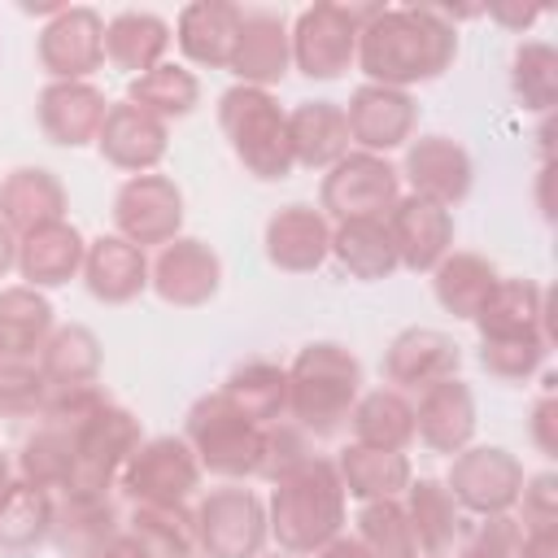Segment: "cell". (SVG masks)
Masks as SVG:
<instances>
[{"instance_id":"cell-1","label":"cell","mask_w":558,"mask_h":558,"mask_svg":"<svg viewBox=\"0 0 558 558\" xmlns=\"http://www.w3.org/2000/svg\"><path fill=\"white\" fill-rule=\"evenodd\" d=\"M458 57V26L440 17L436 4L379 9L357 31V65L366 83L379 87H414L440 78Z\"/></svg>"},{"instance_id":"cell-2","label":"cell","mask_w":558,"mask_h":558,"mask_svg":"<svg viewBox=\"0 0 558 558\" xmlns=\"http://www.w3.org/2000/svg\"><path fill=\"white\" fill-rule=\"evenodd\" d=\"M344 501L349 497L336 475V462L310 453L296 471L275 480L270 506H266V532L292 558L318 554L331 536L344 532Z\"/></svg>"},{"instance_id":"cell-3","label":"cell","mask_w":558,"mask_h":558,"mask_svg":"<svg viewBox=\"0 0 558 558\" xmlns=\"http://www.w3.org/2000/svg\"><path fill=\"white\" fill-rule=\"evenodd\" d=\"M362 397V362L336 344V340H314L305 344L292 366H288V418L305 436H336L353 405Z\"/></svg>"},{"instance_id":"cell-4","label":"cell","mask_w":558,"mask_h":558,"mask_svg":"<svg viewBox=\"0 0 558 558\" xmlns=\"http://www.w3.org/2000/svg\"><path fill=\"white\" fill-rule=\"evenodd\" d=\"M218 126L235 153V161L262 179V183H279L292 174V140H288V113L279 109V100L262 87H227L218 96Z\"/></svg>"},{"instance_id":"cell-5","label":"cell","mask_w":558,"mask_h":558,"mask_svg":"<svg viewBox=\"0 0 558 558\" xmlns=\"http://www.w3.org/2000/svg\"><path fill=\"white\" fill-rule=\"evenodd\" d=\"M183 440L192 445L201 471L222 475V480H248L262 466L266 427L248 423L222 392H205L192 401L183 418Z\"/></svg>"},{"instance_id":"cell-6","label":"cell","mask_w":558,"mask_h":558,"mask_svg":"<svg viewBox=\"0 0 558 558\" xmlns=\"http://www.w3.org/2000/svg\"><path fill=\"white\" fill-rule=\"evenodd\" d=\"M379 13V4H310L296 13L288 39H292V65L305 78H340L357 61V31Z\"/></svg>"},{"instance_id":"cell-7","label":"cell","mask_w":558,"mask_h":558,"mask_svg":"<svg viewBox=\"0 0 558 558\" xmlns=\"http://www.w3.org/2000/svg\"><path fill=\"white\" fill-rule=\"evenodd\" d=\"M144 432H140V418L122 405H105L96 410L83 427H78V440H74V471H70V484L61 493H78V497H109V488L118 484L126 458L140 449Z\"/></svg>"},{"instance_id":"cell-8","label":"cell","mask_w":558,"mask_h":558,"mask_svg":"<svg viewBox=\"0 0 558 558\" xmlns=\"http://www.w3.org/2000/svg\"><path fill=\"white\" fill-rule=\"evenodd\" d=\"M401 201V174L375 153H344L336 166H327L318 183V209L323 218L353 222V218H388V209Z\"/></svg>"},{"instance_id":"cell-9","label":"cell","mask_w":558,"mask_h":558,"mask_svg":"<svg viewBox=\"0 0 558 558\" xmlns=\"http://www.w3.org/2000/svg\"><path fill=\"white\" fill-rule=\"evenodd\" d=\"M192 523H196V549H205V558H257L270 536L266 506L244 484L209 488L192 510Z\"/></svg>"},{"instance_id":"cell-10","label":"cell","mask_w":558,"mask_h":558,"mask_svg":"<svg viewBox=\"0 0 558 558\" xmlns=\"http://www.w3.org/2000/svg\"><path fill=\"white\" fill-rule=\"evenodd\" d=\"M523 462L501 449V445H466L462 453H453L445 488L449 497L471 510V514H510L523 488Z\"/></svg>"},{"instance_id":"cell-11","label":"cell","mask_w":558,"mask_h":558,"mask_svg":"<svg viewBox=\"0 0 558 558\" xmlns=\"http://www.w3.org/2000/svg\"><path fill=\"white\" fill-rule=\"evenodd\" d=\"M118 484L131 501L183 506L201 484V462L183 436H153L140 440V449L126 458Z\"/></svg>"},{"instance_id":"cell-12","label":"cell","mask_w":558,"mask_h":558,"mask_svg":"<svg viewBox=\"0 0 558 558\" xmlns=\"http://www.w3.org/2000/svg\"><path fill=\"white\" fill-rule=\"evenodd\" d=\"M35 57L52 83H87L105 65V17L92 4H65L44 22Z\"/></svg>"},{"instance_id":"cell-13","label":"cell","mask_w":558,"mask_h":558,"mask_svg":"<svg viewBox=\"0 0 558 558\" xmlns=\"http://www.w3.org/2000/svg\"><path fill=\"white\" fill-rule=\"evenodd\" d=\"M113 235L131 240L135 248L170 244L183 227V192L170 174H131L113 196Z\"/></svg>"},{"instance_id":"cell-14","label":"cell","mask_w":558,"mask_h":558,"mask_svg":"<svg viewBox=\"0 0 558 558\" xmlns=\"http://www.w3.org/2000/svg\"><path fill=\"white\" fill-rule=\"evenodd\" d=\"M148 288L166 305L196 310V305H205L222 288V262H218V253L205 240L174 235L170 244L157 248V257L148 266Z\"/></svg>"},{"instance_id":"cell-15","label":"cell","mask_w":558,"mask_h":558,"mask_svg":"<svg viewBox=\"0 0 558 558\" xmlns=\"http://www.w3.org/2000/svg\"><path fill=\"white\" fill-rule=\"evenodd\" d=\"M388 240H392V253H397V266L405 270H436V262L445 253H453V214L427 196H414L405 192L388 218Z\"/></svg>"},{"instance_id":"cell-16","label":"cell","mask_w":558,"mask_h":558,"mask_svg":"<svg viewBox=\"0 0 558 558\" xmlns=\"http://www.w3.org/2000/svg\"><path fill=\"white\" fill-rule=\"evenodd\" d=\"M344 109V122H349V140L362 148V153H375L384 157L388 148H401L410 135H414V122H418V105L410 92H397V87H379V83H362Z\"/></svg>"},{"instance_id":"cell-17","label":"cell","mask_w":558,"mask_h":558,"mask_svg":"<svg viewBox=\"0 0 558 558\" xmlns=\"http://www.w3.org/2000/svg\"><path fill=\"white\" fill-rule=\"evenodd\" d=\"M458 366H462L458 340L436 327H405L384 349V379L397 392H423L427 384L458 375Z\"/></svg>"},{"instance_id":"cell-18","label":"cell","mask_w":558,"mask_h":558,"mask_svg":"<svg viewBox=\"0 0 558 558\" xmlns=\"http://www.w3.org/2000/svg\"><path fill=\"white\" fill-rule=\"evenodd\" d=\"M397 174L410 179L414 196H427V201H436L445 209H453L471 192V179H475L471 153L458 140H449V135H418V140H410L405 161H401Z\"/></svg>"},{"instance_id":"cell-19","label":"cell","mask_w":558,"mask_h":558,"mask_svg":"<svg viewBox=\"0 0 558 558\" xmlns=\"http://www.w3.org/2000/svg\"><path fill=\"white\" fill-rule=\"evenodd\" d=\"M227 70L244 87H262V92L283 83V74L292 70V39H288L283 13H275V9H244L240 44H235V57H231Z\"/></svg>"},{"instance_id":"cell-20","label":"cell","mask_w":558,"mask_h":558,"mask_svg":"<svg viewBox=\"0 0 558 558\" xmlns=\"http://www.w3.org/2000/svg\"><path fill=\"white\" fill-rule=\"evenodd\" d=\"M96 148L109 166H118L126 174H148L153 166H161V157L170 148V126L161 118L144 113L140 105L122 100V105H109Z\"/></svg>"},{"instance_id":"cell-21","label":"cell","mask_w":558,"mask_h":558,"mask_svg":"<svg viewBox=\"0 0 558 558\" xmlns=\"http://www.w3.org/2000/svg\"><path fill=\"white\" fill-rule=\"evenodd\" d=\"M414 436L432 449V453H462L475 436V392L466 379L449 375L436 379L418 392L414 405Z\"/></svg>"},{"instance_id":"cell-22","label":"cell","mask_w":558,"mask_h":558,"mask_svg":"<svg viewBox=\"0 0 558 558\" xmlns=\"http://www.w3.org/2000/svg\"><path fill=\"white\" fill-rule=\"evenodd\" d=\"M109 113V100L96 83H48L35 100V118L48 144L57 148H83L96 144L100 122Z\"/></svg>"},{"instance_id":"cell-23","label":"cell","mask_w":558,"mask_h":558,"mask_svg":"<svg viewBox=\"0 0 558 558\" xmlns=\"http://www.w3.org/2000/svg\"><path fill=\"white\" fill-rule=\"evenodd\" d=\"M331 253V222L314 205H283L266 218V257L288 275H310Z\"/></svg>"},{"instance_id":"cell-24","label":"cell","mask_w":558,"mask_h":558,"mask_svg":"<svg viewBox=\"0 0 558 558\" xmlns=\"http://www.w3.org/2000/svg\"><path fill=\"white\" fill-rule=\"evenodd\" d=\"M240 17L244 9L231 0H192L174 22V44L192 65L227 70L240 44Z\"/></svg>"},{"instance_id":"cell-25","label":"cell","mask_w":558,"mask_h":558,"mask_svg":"<svg viewBox=\"0 0 558 558\" xmlns=\"http://www.w3.org/2000/svg\"><path fill=\"white\" fill-rule=\"evenodd\" d=\"M87 240L74 222H44L26 235H17V275L26 288H61L83 270Z\"/></svg>"},{"instance_id":"cell-26","label":"cell","mask_w":558,"mask_h":558,"mask_svg":"<svg viewBox=\"0 0 558 558\" xmlns=\"http://www.w3.org/2000/svg\"><path fill=\"white\" fill-rule=\"evenodd\" d=\"M122 532V514L113 497H78V493H52V523L48 541L65 558H87L100 545H109Z\"/></svg>"},{"instance_id":"cell-27","label":"cell","mask_w":558,"mask_h":558,"mask_svg":"<svg viewBox=\"0 0 558 558\" xmlns=\"http://www.w3.org/2000/svg\"><path fill=\"white\" fill-rule=\"evenodd\" d=\"M471 323L480 340H545V288L532 279H497Z\"/></svg>"},{"instance_id":"cell-28","label":"cell","mask_w":558,"mask_h":558,"mask_svg":"<svg viewBox=\"0 0 558 558\" xmlns=\"http://www.w3.org/2000/svg\"><path fill=\"white\" fill-rule=\"evenodd\" d=\"M83 283L105 305H126L148 288V257L122 235H100L87 244Z\"/></svg>"},{"instance_id":"cell-29","label":"cell","mask_w":558,"mask_h":558,"mask_svg":"<svg viewBox=\"0 0 558 558\" xmlns=\"http://www.w3.org/2000/svg\"><path fill=\"white\" fill-rule=\"evenodd\" d=\"M0 218L13 235H26L44 222L65 218V187L44 166H17L0 179Z\"/></svg>"},{"instance_id":"cell-30","label":"cell","mask_w":558,"mask_h":558,"mask_svg":"<svg viewBox=\"0 0 558 558\" xmlns=\"http://www.w3.org/2000/svg\"><path fill=\"white\" fill-rule=\"evenodd\" d=\"M170 22L144 9H122L105 22V61L113 70H126L131 78L148 74L153 65H161L166 48H170Z\"/></svg>"},{"instance_id":"cell-31","label":"cell","mask_w":558,"mask_h":558,"mask_svg":"<svg viewBox=\"0 0 558 558\" xmlns=\"http://www.w3.org/2000/svg\"><path fill=\"white\" fill-rule=\"evenodd\" d=\"M288 140H292V161L310 170H327L349 153V122L336 100H301L288 113Z\"/></svg>"},{"instance_id":"cell-32","label":"cell","mask_w":558,"mask_h":558,"mask_svg":"<svg viewBox=\"0 0 558 558\" xmlns=\"http://www.w3.org/2000/svg\"><path fill=\"white\" fill-rule=\"evenodd\" d=\"M336 475L344 484V497L357 501H388L401 497L405 484L414 480L410 458L401 449H375V445H344L336 458Z\"/></svg>"},{"instance_id":"cell-33","label":"cell","mask_w":558,"mask_h":558,"mask_svg":"<svg viewBox=\"0 0 558 558\" xmlns=\"http://www.w3.org/2000/svg\"><path fill=\"white\" fill-rule=\"evenodd\" d=\"M405 519H410V532L418 541V554L423 558H445L462 532V519H458V501L449 497L445 480H410L405 484V501H401Z\"/></svg>"},{"instance_id":"cell-34","label":"cell","mask_w":558,"mask_h":558,"mask_svg":"<svg viewBox=\"0 0 558 558\" xmlns=\"http://www.w3.org/2000/svg\"><path fill=\"white\" fill-rule=\"evenodd\" d=\"M83 423H61V418H39L35 432L22 440L17 453V480L44 488V493H61L70 484L74 471V440H78Z\"/></svg>"},{"instance_id":"cell-35","label":"cell","mask_w":558,"mask_h":558,"mask_svg":"<svg viewBox=\"0 0 558 558\" xmlns=\"http://www.w3.org/2000/svg\"><path fill=\"white\" fill-rule=\"evenodd\" d=\"M52 493L13 480L0 497V558H31L48 541Z\"/></svg>"},{"instance_id":"cell-36","label":"cell","mask_w":558,"mask_h":558,"mask_svg":"<svg viewBox=\"0 0 558 558\" xmlns=\"http://www.w3.org/2000/svg\"><path fill=\"white\" fill-rule=\"evenodd\" d=\"M52 327V301L39 288H0V357H39Z\"/></svg>"},{"instance_id":"cell-37","label":"cell","mask_w":558,"mask_h":558,"mask_svg":"<svg viewBox=\"0 0 558 558\" xmlns=\"http://www.w3.org/2000/svg\"><path fill=\"white\" fill-rule=\"evenodd\" d=\"M340 262L344 275L362 279V283H375V279H388L397 270V253H392V240H388V227L384 218H353V222H336L331 231V253Z\"/></svg>"},{"instance_id":"cell-38","label":"cell","mask_w":558,"mask_h":558,"mask_svg":"<svg viewBox=\"0 0 558 558\" xmlns=\"http://www.w3.org/2000/svg\"><path fill=\"white\" fill-rule=\"evenodd\" d=\"M248 423L270 427L288 414V366L275 362H244L235 366L218 388Z\"/></svg>"},{"instance_id":"cell-39","label":"cell","mask_w":558,"mask_h":558,"mask_svg":"<svg viewBox=\"0 0 558 558\" xmlns=\"http://www.w3.org/2000/svg\"><path fill=\"white\" fill-rule=\"evenodd\" d=\"M497 279L501 275H497V266L488 257H480V253H445L436 262V270H432V292H436L445 314L475 318Z\"/></svg>"},{"instance_id":"cell-40","label":"cell","mask_w":558,"mask_h":558,"mask_svg":"<svg viewBox=\"0 0 558 558\" xmlns=\"http://www.w3.org/2000/svg\"><path fill=\"white\" fill-rule=\"evenodd\" d=\"M39 371L48 379V388H78V384H96L100 379V340L92 327L83 323H65L52 327V336L39 349Z\"/></svg>"},{"instance_id":"cell-41","label":"cell","mask_w":558,"mask_h":558,"mask_svg":"<svg viewBox=\"0 0 558 558\" xmlns=\"http://www.w3.org/2000/svg\"><path fill=\"white\" fill-rule=\"evenodd\" d=\"M353 440L357 445H375V449H401L414 440V405L405 401V392L397 388H375L362 392L353 414H349Z\"/></svg>"},{"instance_id":"cell-42","label":"cell","mask_w":558,"mask_h":558,"mask_svg":"<svg viewBox=\"0 0 558 558\" xmlns=\"http://www.w3.org/2000/svg\"><path fill=\"white\" fill-rule=\"evenodd\" d=\"M126 100L140 105L144 113L170 122V118H187L201 105V83H196L192 70H183L174 61H161L148 74H140V78L126 83Z\"/></svg>"},{"instance_id":"cell-43","label":"cell","mask_w":558,"mask_h":558,"mask_svg":"<svg viewBox=\"0 0 558 558\" xmlns=\"http://www.w3.org/2000/svg\"><path fill=\"white\" fill-rule=\"evenodd\" d=\"M126 532L148 545L157 558H192L196 554V523L187 506H153V501H131Z\"/></svg>"},{"instance_id":"cell-44","label":"cell","mask_w":558,"mask_h":558,"mask_svg":"<svg viewBox=\"0 0 558 558\" xmlns=\"http://www.w3.org/2000/svg\"><path fill=\"white\" fill-rule=\"evenodd\" d=\"M510 87H514L523 109L549 113L558 105V52L549 44H541V39L519 44L514 61H510Z\"/></svg>"},{"instance_id":"cell-45","label":"cell","mask_w":558,"mask_h":558,"mask_svg":"<svg viewBox=\"0 0 558 558\" xmlns=\"http://www.w3.org/2000/svg\"><path fill=\"white\" fill-rule=\"evenodd\" d=\"M357 541L371 558H418V541L410 532V519L397 497L388 501H362L357 510Z\"/></svg>"},{"instance_id":"cell-46","label":"cell","mask_w":558,"mask_h":558,"mask_svg":"<svg viewBox=\"0 0 558 558\" xmlns=\"http://www.w3.org/2000/svg\"><path fill=\"white\" fill-rule=\"evenodd\" d=\"M48 379L35 357H0V418H39Z\"/></svg>"},{"instance_id":"cell-47","label":"cell","mask_w":558,"mask_h":558,"mask_svg":"<svg viewBox=\"0 0 558 558\" xmlns=\"http://www.w3.org/2000/svg\"><path fill=\"white\" fill-rule=\"evenodd\" d=\"M549 344L541 336H527V340H480V366L493 375V379H527L541 371Z\"/></svg>"},{"instance_id":"cell-48","label":"cell","mask_w":558,"mask_h":558,"mask_svg":"<svg viewBox=\"0 0 558 558\" xmlns=\"http://www.w3.org/2000/svg\"><path fill=\"white\" fill-rule=\"evenodd\" d=\"M310 458V436L296 427V423H270L266 427V440H262V466H257V475L262 480H283L288 471H296L301 462Z\"/></svg>"},{"instance_id":"cell-49","label":"cell","mask_w":558,"mask_h":558,"mask_svg":"<svg viewBox=\"0 0 558 558\" xmlns=\"http://www.w3.org/2000/svg\"><path fill=\"white\" fill-rule=\"evenodd\" d=\"M519 549H523V527L514 514H484L462 536V558H519Z\"/></svg>"},{"instance_id":"cell-50","label":"cell","mask_w":558,"mask_h":558,"mask_svg":"<svg viewBox=\"0 0 558 558\" xmlns=\"http://www.w3.org/2000/svg\"><path fill=\"white\" fill-rule=\"evenodd\" d=\"M514 506H523V519H519L523 532H532V527H558V475L554 471L527 475Z\"/></svg>"},{"instance_id":"cell-51","label":"cell","mask_w":558,"mask_h":558,"mask_svg":"<svg viewBox=\"0 0 558 558\" xmlns=\"http://www.w3.org/2000/svg\"><path fill=\"white\" fill-rule=\"evenodd\" d=\"M527 427H532V440H536V449L541 453H558V401H554V392L545 388V397L532 405V418H527Z\"/></svg>"},{"instance_id":"cell-52","label":"cell","mask_w":558,"mask_h":558,"mask_svg":"<svg viewBox=\"0 0 558 558\" xmlns=\"http://www.w3.org/2000/svg\"><path fill=\"white\" fill-rule=\"evenodd\" d=\"M519 558H558V527H532V532H523Z\"/></svg>"},{"instance_id":"cell-53","label":"cell","mask_w":558,"mask_h":558,"mask_svg":"<svg viewBox=\"0 0 558 558\" xmlns=\"http://www.w3.org/2000/svg\"><path fill=\"white\" fill-rule=\"evenodd\" d=\"M87 558H157V554H153L148 545H140V541H135V536L122 527V532H118L109 545H100V549H96V554H87Z\"/></svg>"},{"instance_id":"cell-54","label":"cell","mask_w":558,"mask_h":558,"mask_svg":"<svg viewBox=\"0 0 558 558\" xmlns=\"http://www.w3.org/2000/svg\"><path fill=\"white\" fill-rule=\"evenodd\" d=\"M484 13L501 26H510V31H527L541 17V9H523V4H484Z\"/></svg>"},{"instance_id":"cell-55","label":"cell","mask_w":558,"mask_h":558,"mask_svg":"<svg viewBox=\"0 0 558 558\" xmlns=\"http://www.w3.org/2000/svg\"><path fill=\"white\" fill-rule=\"evenodd\" d=\"M314 558H371V554L362 549V541H357V536H344V532H340V536H331Z\"/></svg>"},{"instance_id":"cell-56","label":"cell","mask_w":558,"mask_h":558,"mask_svg":"<svg viewBox=\"0 0 558 558\" xmlns=\"http://www.w3.org/2000/svg\"><path fill=\"white\" fill-rule=\"evenodd\" d=\"M13 266H17V235H13L9 222L0 218V279H4Z\"/></svg>"},{"instance_id":"cell-57","label":"cell","mask_w":558,"mask_h":558,"mask_svg":"<svg viewBox=\"0 0 558 558\" xmlns=\"http://www.w3.org/2000/svg\"><path fill=\"white\" fill-rule=\"evenodd\" d=\"M13 484V462H9V453L0 449V497H4V488Z\"/></svg>"},{"instance_id":"cell-58","label":"cell","mask_w":558,"mask_h":558,"mask_svg":"<svg viewBox=\"0 0 558 558\" xmlns=\"http://www.w3.org/2000/svg\"><path fill=\"white\" fill-rule=\"evenodd\" d=\"M257 558H292V554H257Z\"/></svg>"}]
</instances>
